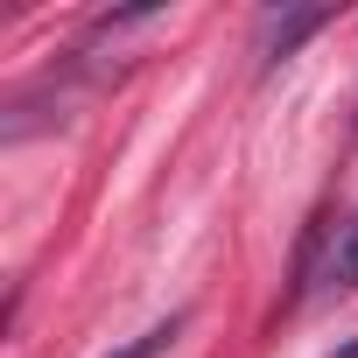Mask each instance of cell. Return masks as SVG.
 <instances>
[{"mask_svg":"<svg viewBox=\"0 0 358 358\" xmlns=\"http://www.w3.org/2000/svg\"><path fill=\"white\" fill-rule=\"evenodd\" d=\"M323 22H330V8H288V15H267V29H260V71L281 64V57H288L302 36H316Z\"/></svg>","mask_w":358,"mask_h":358,"instance_id":"6da1fadb","label":"cell"},{"mask_svg":"<svg viewBox=\"0 0 358 358\" xmlns=\"http://www.w3.org/2000/svg\"><path fill=\"white\" fill-rule=\"evenodd\" d=\"M330 295H351L358 288V218H344L337 225V239H330V260H323V274H316Z\"/></svg>","mask_w":358,"mask_h":358,"instance_id":"7a4b0ae2","label":"cell"},{"mask_svg":"<svg viewBox=\"0 0 358 358\" xmlns=\"http://www.w3.org/2000/svg\"><path fill=\"white\" fill-rule=\"evenodd\" d=\"M176 330H183V323H176V316H169V323H155V330H141V337H134V344H127V351H113V358H162V351H169V337H176Z\"/></svg>","mask_w":358,"mask_h":358,"instance_id":"3957f363","label":"cell"},{"mask_svg":"<svg viewBox=\"0 0 358 358\" xmlns=\"http://www.w3.org/2000/svg\"><path fill=\"white\" fill-rule=\"evenodd\" d=\"M337 358H358V337H351V344H344V351H337Z\"/></svg>","mask_w":358,"mask_h":358,"instance_id":"277c9868","label":"cell"}]
</instances>
